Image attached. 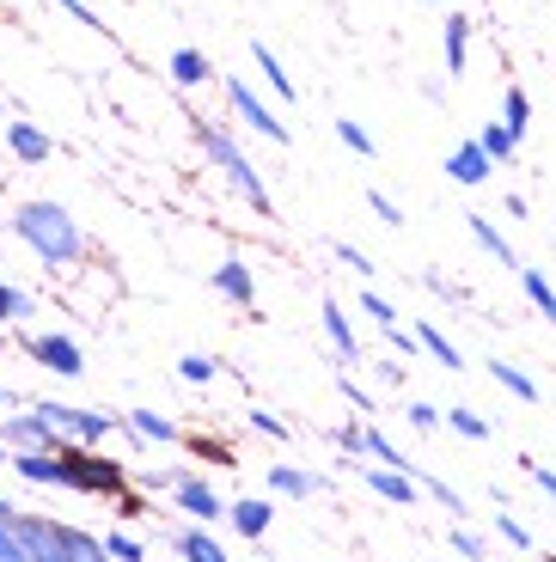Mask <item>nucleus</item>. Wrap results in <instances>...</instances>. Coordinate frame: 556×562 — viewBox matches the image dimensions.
<instances>
[{"instance_id": "1", "label": "nucleus", "mask_w": 556, "mask_h": 562, "mask_svg": "<svg viewBox=\"0 0 556 562\" xmlns=\"http://www.w3.org/2000/svg\"><path fill=\"white\" fill-rule=\"evenodd\" d=\"M196 135H202V147H209V159L221 166V178L233 183V190H238V196H245L257 214H264V221H276V202H269L264 178H257V166H251V159L238 154V140L226 135V123H221V116H196Z\"/></svg>"}, {"instance_id": "2", "label": "nucleus", "mask_w": 556, "mask_h": 562, "mask_svg": "<svg viewBox=\"0 0 556 562\" xmlns=\"http://www.w3.org/2000/svg\"><path fill=\"white\" fill-rule=\"evenodd\" d=\"M56 464H62V483H68V490H92V495H123L129 490L123 464L92 452V447H74V440L56 452Z\"/></svg>"}, {"instance_id": "3", "label": "nucleus", "mask_w": 556, "mask_h": 562, "mask_svg": "<svg viewBox=\"0 0 556 562\" xmlns=\"http://www.w3.org/2000/svg\"><path fill=\"white\" fill-rule=\"evenodd\" d=\"M19 233H25L31 245H37L49 263H68L74 251H80V233H74V221L62 209H49V202H31L25 214H19Z\"/></svg>"}, {"instance_id": "4", "label": "nucleus", "mask_w": 556, "mask_h": 562, "mask_svg": "<svg viewBox=\"0 0 556 562\" xmlns=\"http://www.w3.org/2000/svg\"><path fill=\"white\" fill-rule=\"evenodd\" d=\"M226 104H233V116L251 128V135H269L276 147H288V140H293V128L281 123V116L269 111L264 99H257V86H251V80H238V74H226Z\"/></svg>"}, {"instance_id": "5", "label": "nucleus", "mask_w": 556, "mask_h": 562, "mask_svg": "<svg viewBox=\"0 0 556 562\" xmlns=\"http://www.w3.org/2000/svg\"><path fill=\"white\" fill-rule=\"evenodd\" d=\"M159 483L171 490V507H178V514H190L196 526L226 520V502H221V490H214V483L190 477V471H178V477H159Z\"/></svg>"}, {"instance_id": "6", "label": "nucleus", "mask_w": 556, "mask_h": 562, "mask_svg": "<svg viewBox=\"0 0 556 562\" xmlns=\"http://www.w3.org/2000/svg\"><path fill=\"white\" fill-rule=\"evenodd\" d=\"M226 526L238 538H251V544H264L269 526H276V495H238V502H226Z\"/></svg>"}, {"instance_id": "7", "label": "nucleus", "mask_w": 556, "mask_h": 562, "mask_svg": "<svg viewBox=\"0 0 556 562\" xmlns=\"http://www.w3.org/2000/svg\"><path fill=\"white\" fill-rule=\"evenodd\" d=\"M31 355H37L49 373H62V380H80L86 373V355L74 337H31Z\"/></svg>"}, {"instance_id": "8", "label": "nucleus", "mask_w": 556, "mask_h": 562, "mask_svg": "<svg viewBox=\"0 0 556 562\" xmlns=\"http://www.w3.org/2000/svg\"><path fill=\"white\" fill-rule=\"evenodd\" d=\"M367 477V490L379 495V502H391V507H416V477H403V471H386V464H355Z\"/></svg>"}, {"instance_id": "9", "label": "nucleus", "mask_w": 556, "mask_h": 562, "mask_svg": "<svg viewBox=\"0 0 556 562\" xmlns=\"http://www.w3.org/2000/svg\"><path fill=\"white\" fill-rule=\"evenodd\" d=\"M209 281H214V294H221L226 306H257V276H251V263H238V257H226Z\"/></svg>"}, {"instance_id": "10", "label": "nucleus", "mask_w": 556, "mask_h": 562, "mask_svg": "<svg viewBox=\"0 0 556 562\" xmlns=\"http://www.w3.org/2000/svg\"><path fill=\"white\" fill-rule=\"evenodd\" d=\"M123 428H129L135 440H154V447H178V440H184V428H178L171 416H159V409H129Z\"/></svg>"}, {"instance_id": "11", "label": "nucleus", "mask_w": 556, "mask_h": 562, "mask_svg": "<svg viewBox=\"0 0 556 562\" xmlns=\"http://www.w3.org/2000/svg\"><path fill=\"white\" fill-rule=\"evenodd\" d=\"M319 312H324V337H331V349L343 355L348 367H355V361H362V337H355V324H348V312L336 306L331 294H324V306H319Z\"/></svg>"}, {"instance_id": "12", "label": "nucleus", "mask_w": 556, "mask_h": 562, "mask_svg": "<svg viewBox=\"0 0 556 562\" xmlns=\"http://www.w3.org/2000/svg\"><path fill=\"white\" fill-rule=\"evenodd\" d=\"M171 550H178L184 562H233L221 538L202 532V526H178V532H171Z\"/></svg>"}, {"instance_id": "13", "label": "nucleus", "mask_w": 556, "mask_h": 562, "mask_svg": "<svg viewBox=\"0 0 556 562\" xmlns=\"http://www.w3.org/2000/svg\"><path fill=\"white\" fill-rule=\"evenodd\" d=\"M331 477H312V471H293V464H269V495H288V502H307V495H324Z\"/></svg>"}, {"instance_id": "14", "label": "nucleus", "mask_w": 556, "mask_h": 562, "mask_svg": "<svg viewBox=\"0 0 556 562\" xmlns=\"http://www.w3.org/2000/svg\"><path fill=\"white\" fill-rule=\"evenodd\" d=\"M251 61H257V74H264V80H269V92H276L281 104H293V99H300V86H293V74L281 68V56H276V49H269L264 37L251 43Z\"/></svg>"}, {"instance_id": "15", "label": "nucleus", "mask_w": 556, "mask_h": 562, "mask_svg": "<svg viewBox=\"0 0 556 562\" xmlns=\"http://www.w3.org/2000/svg\"><path fill=\"white\" fill-rule=\"evenodd\" d=\"M441 56H446V74H465V56H471V19H465V13H446Z\"/></svg>"}, {"instance_id": "16", "label": "nucleus", "mask_w": 556, "mask_h": 562, "mask_svg": "<svg viewBox=\"0 0 556 562\" xmlns=\"http://www.w3.org/2000/svg\"><path fill=\"white\" fill-rule=\"evenodd\" d=\"M489 171H496V166L483 159V147H477V140H459V147L446 154V178H453V183H483Z\"/></svg>"}, {"instance_id": "17", "label": "nucleus", "mask_w": 556, "mask_h": 562, "mask_svg": "<svg viewBox=\"0 0 556 562\" xmlns=\"http://www.w3.org/2000/svg\"><path fill=\"white\" fill-rule=\"evenodd\" d=\"M171 80L190 92V86H202V80H214V61L196 49V43H184V49H171Z\"/></svg>"}, {"instance_id": "18", "label": "nucleus", "mask_w": 556, "mask_h": 562, "mask_svg": "<svg viewBox=\"0 0 556 562\" xmlns=\"http://www.w3.org/2000/svg\"><path fill=\"white\" fill-rule=\"evenodd\" d=\"M465 226H471V239H477V245H483V251H489V257H496V263H501V269H520V257H514V245L501 239V226H496V221H483V214H465Z\"/></svg>"}, {"instance_id": "19", "label": "nucleus", "mask_w": 556, "mask_h": 562, "mask_svg": "<svg viewBox=\"0 0 556 562\" xmlns=\"http://www.w3.org/2000/svg\"><path fill=\"white\" fill-rule=\"evenodd\" d=\"M489 367V380L501 385V392H514L520 404H538V380H532L526 367H514V361H483Z\"/></svg>"}, {"instance_id": "20", "label": "nucleus", "mask_w": 556, "mask_h": 562, "mask_svg": "<svg viewBox=\"0 0 556 562\" xmlns=\"http://www.w3.org/2000/svg\"><path fill=\"white\" fill-rule=\"evenodd\" d=\"M416 342H422V355H434V361L446 367V373H465V355L453 349V337H446L441 324H416Z\"/></svg>"}, {"instance_id": "21", "label": "nucleus", "mask_w": 556, "mask_h": 562, "mask_svg": "<svg viewBox=\"0 0 556 562\" xmlns=\"http://www.w3.org/2000/svg\"><path fill=\"white\" fill-rule=\"evenodd\" d=\"M441 422H446L459 440H489V435H496V422H489L483 409H465V404H459V409H441Z\"/></svg>"}, {"instance_id": "22", "label": "nucleus", "mask_w": 556, "mask_h": 562, "mask_svg": "<svg viewBox=\"0 0 556 562\" xmlns=\"http://www.w3.org/2000/svg\"><path fill=\"white\" fill-rule=\"evenodd\" d=\"M501 128L514 140H526L532 128V99H526V86H508V99H501Z\"/></svg>"}, {"instance_id": "23", "label": "nucleus", "mask_w": 556, "mask_h": 562, "mask_svg": "<svg viewBox=\"0 0 556 562\" xmlns=\"http://www.w3.org/2000/svg\"><path fill=\"white\" fill-rule=\"evenodd\" d=\"M7 440H13V447H25V452H43L49 447V440H56V428H49V422L43 416H25V422H7Z\"/></svg>"}, {"instance_id": "24", "label": "nucleus", "mask_w": 556, "mask_h": 562, "mask_svg": "<svg viewBox=\"0 0 556 562\" xmlns=\"http://www.w3.org/2000/svg\"><path fill=\"white\" fill-rule=\"evenodd\" d=\"M477 147H483V159H489V166H508V159H514L520 154V140L514 135H508V128H501V123H489V128H477Z\"/></svg>"}, {"instance_id": "25", "label": "nucleus", "mask_w": 556, "mask_h": 562, "mask_svg": "<svg viewBox=\"0 0 556 562\" xmlns=\"http://www.w3.org/2000/svg\"><path fill=\"white\" fill-rule=\"evenodd\" d=\"M520 288H526V300L556 324V288H551V276H544V269H526V263H520Z\"/></svg>"}, {"instance_id": "26", "label": "nucleus", "mask_w": 556, "mask_h": 562, "mask_svg": "<svg viewBox=\"0 0 556 562\" xmlns=\"http://www.w3.org/2000/svg\"><path fill=\"white\" fill-rule=\"evenodd\" d=\"M7 140H13L19 159H49V135H43L37 123H13V128H7Z\"/></svg>"}, {"instance_id": "27", "label": "nucleus", "mask_w": 556, "mask_h": 562, "mask_svg": "<svg viewBox=\"0 0 556 562\" xmlns=\"http://www.w3.org/2000/svg\"><path fill=\"white\" fill-rule=\"evenodd\" d=\"M13 471H19V477H31V483H62L56 452H19V459H13Z\"/></svg>"}, {"instance_id": "28", "label": "nucleus", "mask_w": 556, "mask_h": 562, "mask_svg": "<svg viewBox=\"0 0 556 562\" xmlns=\"http://www.w3.org/2000/svg\"><path fill=\"white\" fill-rule=\"evenodd\" d=\"M184 447H190L196 459H209V464H221V471H233V464H238V452L226 447V440H214V435H184Z\"/></svg>"}, {"instance_id": "29", "label": "nucleus", "mask_w": 556, "mask_h": 562, "mask_svg": "<svg viewBox=\"0 0 556 562\" xmlns=\"http://www.w3.org/2000/svg\"><path fill=\"white\" fill-rule=\"evenodd\" d=\"M336 140H343V147H348V154H355V159H379L374 135H367V128L355 123V116H336Z\"/></svg>"}, {"instance_id": "30", "label": "nucleus", "mask_w": 556, "mask_h": 562, "mask_svg": "<svg viewBox=\"0 0 556 562\" xmlns=\"http://www.w3.org/2000/svg\"><path fill=\"white\" fill-rule=\"evenodd\" d=\"M214 373H221V361H214V355H184V361H178V380L184 385H209Z\"/></svg>"}, {"instance_id": "31", "label": "nucleus", "mask_w": 556, "mask_h": 562, "mask_svg": "<svg viewBox=\"0 0 556 562\" xmlns=\"http://www.w3.org/2000/svg\"><path fill=\"white\" fill-rule=\"evenodd\" d=\"M446 538H453V557H465V562H489V544H483V538H477L471 532V526H453V532H446Z\"/></svg>"}, {"instance_id": "32", "label": "nucleus", "mask_w": 556, "mask_h": 562, "mask_svg": "<svg viewBox=\"0 0 556 562\" xmlns=\"http://www.w3.org/2000/svg\"><path fill=\"white\" fill-rule=\"evenodd\" d=\"M331 251L343 257V263L355 269V276H362V281H374V269H379V263H374V257L362 251V245H348V239H331Z\"/></svg>"}, {"instance_id": "33", "label": "nucleus", "mask_w": 556, "mask_h": 562, "mask_svg": "<svg viewBox=\"0 0 556 562\" xmlns=\"http://www.w3.org/2000/svg\"><path fill=\"white\" fill-rule=\"evenodd\" d=\"M496 538L501 544H514V550H532V526L514 520V514H496Z\"/></svg>"}, {"instance_id": "34", "label": "nucleus", "mask_w": 556, "mask_h": 562, "mask_svg": "<svg viewBox=\"0 0 556 562\" xmlns=\"http://www.w3.org/2000/svg\"><path fill=\"white\" fill-rule=\"evenodd\" d=\"M336 392H343V404H348V409H362V416H374V392H367V385L355 380V373H343V380H336Z\"/></svg>"}, {"instance_id": "35", "label": "nucleus", "mask_w": 556, "mask_h": 562, "mask_svg": "<svg viewBox=\"0 0 556 562\" xmlns=\"http://www.w3.org/2000/svg\"><path fill=\"white\" fill-rule=\"evenodd\" d=\"M403 416H410V428H416V435H434V428H441V409H434L429 397H410V409H403Z\"/></svg>"}, {"instance_id": "36", "label": "nucleus", "mask_w": 556, "mask_h": 562, "mask_svg": "<svg viewBox=\"0 0 556 562\" xmlns=\"http://www.w3.org/2000/svg\"><path fill=\"white\" fill-rule=\"evenodd\" d=\"M362 312L379 324V330H391V324H398V306H391V300H379L374 288H362Z\"/></svg>"}, {"instance_id": "37", "label": "nucleus", "mask_w": 556, "mask_h": 562, "mask_svg": "<svg viewBox=\"0 0 556 562\" xmlns=\"http://www.w3.org/2000/svg\"><path fill=\"white\" fill-rule=\"evenodd\" d=\"M514 464H520V471H526V477H532V483H538V490H544V495H551V502H556V471H551V464H538V459H532V452H520Z\"/></svg>"}, {"instance_id": "38", "label": "nucleus", "mask_w": 556, "mask_h": 562, "mask_svg": "<svg viewBox=\"0 0 556 562\" xmlns=\"http://www.w3.org/2000/svg\"><path fill=\"white\" fill-rule=\"evenodd\" d=\"M104 557H111V562H147V550H141L135 538L111 532V538H104Z\"/></svg>"}, {"instance_id": "39", "label": "nucleus", "mask_w": 556, "mask_h": 562, "mask_svg": "<svg viewBox=\"0 0 556 562\" xmlns=\"http://www.w3.org/2000/svg\"><path fill=\"white\" fill-rule=\"evenodd\" d=\"M367 367H374L379 385H410V367H403L398 355H386V361H367Z\"/></svg>"}, {"instance_id": "40", "label": "nucleus", "mask_w": 556, "mask_h": 562, "mask_svg": "<svg viewBox=\"0 0 556 562\" xmlns=\"http://www.w3.org/2000/svg\"><path fill=\"white\" fill-rule=\"evenodd\" d=\"M251 428H257V435H264V440H288V422H281V416H269V409H251Z\"/></svg>"}, {"instance_id": "41", "label": "nucleus", "mask_w": 556, "mask_h": 562, "mask_svg": "<svg viewBox=\"0 0 556 562\" xmlns=\"http://www.w3.org/2000/svg\"><path fill=\"white\" fill-rule=\"evenodd\" d=\"M386 337H391V349H398V361H416V355H422V342H416V330H403V324H391Z\"/></svg>"}, {"instance_id": "42", "label": "nucleus", "mask_w": 556, "mask_h": 562, "mask_svg": "<svg viewBox=\"0 0 556 562\" xmlns=\"http://www.w3.org/2000/svg\"><path fill=\"white\" fill-rule=\"evenodd\" d=\"M367 209H374V214H379V221H386V226H403V209H398V202L386 196V190H367Z\"/></svg>"}, {"instance_id": "43", "label": "nucleus", "mask_w": 556, "mask_h": 562, "mask_svg": "<svg viewBox=\"0 0 556 562\" xmlns=\"http://www.w3.org/2000/svg\"><path fill=\"white\" fill-rule=\"evenodd\" d=\"M362 428H367V422H343V428H336V447H343V459H362Z\"/></svg>"}, {"instance_id": "44", "label": "nucleus", "mask_w": 556, "mask_h": 562, "mask_svg": "<svg viewBox=\"0 0 556 562\" xmlns=\"http://www.w3.org/2000/svg\"><path fill=\"white\" fill-rule=\"evenodd\" d=\"M422 288H429V294H441V300H465V288H459V281L434 276V269H429V276H422Z\"/></svg>"}, {"instance_id": "45", "label": "nucleus", "mask_w": 556, "mask_h": 562, "mask_svg": "<svg viewBox=\"0 0 556 562\" xmlns=\"http://www.w3.org/2000/svg\"><path fill=\"white\" fill-rule=\"evenodd\" d=\"M19 312H31V300L13 294V288H0V318H19Z\"/></svg>"}, {"instance_id": "46", "label": "nucleus", "mask_w": 556, "mask_h": 562, "mask_svg": "<svg viewBox=\"0 0 556 562\" xmlns=\"http://www.w3.org/2000/svg\"><path fill=\"white\" fill-rule=\"evenodd\" d=\"M116 514H123V520H141V514H147V502H141L135 490H123V495H116Z\"/></svg>"}, {"instance_id": "47", "label": "nucleus", "mask_w": 556, "mask_h": 562, "mask_svg": "<svg viewBox=\"0 0 556 562\" xmlns=\"http://www.w3.org/2000/svg\"><path fill=\"white\" fill-rule=\"evenodd\" d=\"M538 562H556V557H538Z\"/></svg>"}]
</instances>
